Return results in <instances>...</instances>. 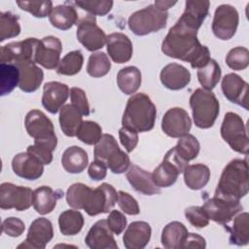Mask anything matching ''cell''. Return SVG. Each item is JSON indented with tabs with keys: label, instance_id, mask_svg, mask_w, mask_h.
Masks as SVG:
<instances>
[{
	"label": "cell",
	"instance_id": "6da1fadb",
	"mask_svg": "<svg viewBox=\"0 0 249 249\" xmlns=\"http://www.w3.org/2000/svg\"><path fill=\"white\" fill-rule=\"evenodd\" d=\"M161 52L172 58L189 62L192 68H200L210 57L209 49L197 39V30L179 19L169 29L161 43Z\"/></svg>",
	"mask_w": 249,
	"mask_h": 249
},
{
	"label": "cell",
	"instance_id": "7a4b0ae2",
	"mask_svg": "<svg viewBox=\"0 0 249 249\" xmlns=\"http://www.w3.org/2000/svg\"><path fill=\"white\" fill-rule=\"evenodd\" d=\"M248 164L246 160H231L223 169L214 196L239 201L248 193Z\"/></svg>",
	"mask_w": 249,
	"mask_h": 249
},
{
	"label": "cell",
	"instance_id": "3957f363",
	"mask_svg": "<svg viewBox=\"0 0 249 249\" xmlns=\"http://www.w3.org/2000/svg\"><path fill=\"white\" fill-rule=\"evenodd\" d=\"M156 118V105L146 93L139 92L128 98L122 124L136 132H146L153 129Z\"/></svg>",
	"mask_w": 249,
	"mask_h": 249
},
{
	"label": "cell",
	"instance_id": "277c9868",
	"mask_svg": "<svg viewBox=\"0 0 249 249\" xmlns=\"http://www.w3.org/2000/svg\"><path fill=\"white\" fill-rule=\"evenodd\" d=\"M195 124L199 128L211 127L220 112V103L211 90L196 89L190 97Z\"/></svg>",
	"mask_w": 249,
	"mask_h": 249
},
{
	"label": "cell",
	"instance_id": "5b68a950",
	"mask_svg": "<svg viewBox=\"0 0 249 249\" xmlns=\"http://www.w3.org/2000/svg\"><path fill=\"white\" fill-rule=\"evenodd\" d=\"M25 129L34 138V144L41 145L53 152L57 145V137L53 122L40 110L29 111L24 119Z\"/></svg>",
	"mask_w": 249,
	"mask_h": 249
},
{
	"label": "cell",
	"instance_id": "8992f818",
	"mask_svg": "<svg viewBox=\"0 0 249 249\" xmlns=\"http://www.w3.org/2000/svg\"><path fill=\"white\" fill-rule=\"evenodd\" d=\"M167 11H161L155 5H149L138 10L128 18V27L137 36L158 32L166 26Z\"/></svg>",
	"mask_w": 249,
	"mask_h": 249
},
{
	"label": "cell",
	"instance_id": "52a82bcc",
	"mask_svg": "<svg viewBox=\"0 0 249 249\" xmlns=\"http://www.w3.org/2000/svg\"><path fill=\"white\" fill-rule=\"evenodd\" d=\"M220 132L222 138L233 151L244 155L248 154L249 140L247 130L239 115L233 112H228L224 117Z\"/></svg>",
	"mask_w": 249,
	"mask_h": 249
},
{
	"label": "cell",
	"instance_id": "ba28073f",
	"mask_svg": "<svg viewBox=\"0 0 249 249\" xmlns=\"http://www.w3.org/2000/svg\"><path fill=\"white\" fill-rule=\"evenodd\" d=\"M187 165L188 162L177 155L173 147L166 152L162 161L154 169L153 181L159 188L170 187L176 182L178 175L184 171Z\"/></svg>",
	"mask_w": 249,
	"mask_h": 249
},
{
	"label": "cell",
	"instance_id": "9c48e42d",
	"mask_svg": "<svg viewBox=\"0 0 249 249\" xmlns=\"http://www.w3.org/2000/svg\"><path fill=\"white\" fill-rule=\"evenodd\" d=\"M117 201L118 193L115 188L108 183H102L96 189L91 190L83 209L88 215L96 216L109 213Z\"/></svg>",
	"mask_w": 249,
	"mask_h": 249
},
{
	"label": "cell",
	"instance_id": "30bf717a",
	"mask_svg": "<svg viewBox=\"0 0 249 249\" xmlns=\"http://www.w3.org/2000/svg\"><path fill=\"white\" fill-rule=\"evenodd\" d=\"M33 193L30 188L16 186L5 182L0 185V207L1 209H16L24 211L33 205Z\"/></svg>",
	"mask_w": 249,
	"mask_h": 249
},
{
	"label": "cell",
	"instance_id": "8fae6325",
	"mask_svg": "<svg viewBox=\"0 0 249 249\" xmlns=\"http://www.w3.org/2000/svg\"><path fill=\"white\" fill-rule=\"evenodd\" d=\"M76 35L78 41L89 52L102 49L107 40L106 34L97 25L95 17L91 15L85 16L78 20Z\"/></svg>",
	"mask_w": 249,
	"mask_h": 249
},
{
	"label": "cell",
	"instance_id": "7c38bea8",
	"mask_svg": "<svg viewBox=\"0 0 249 249\" xmlns=\"http://www.w3.org/2000/svg\"><path fill=\"white\" fill-rule=\"evenodd\" d=\"M239 22L236 9L229 4L218 6L214 13L212 31L220 40H229L233 37Z\"/></svg>",
	"mask_w": 249,
	"mask_h": 249
},
{
	"label": "cell",
	"instance_id": "4fadbf2b",
	"mask_svg": "<svg viewBox=\"0 0 249 249\" xmlns=\"http://www.w3.org/2000/svg\"><path fill=\"white\" fill-rule=\"evenodd\" d=\"M201 207L209 220L225 227L242 210V205L239 201L227 200L217 196L206 199Z\"/></svg>",
	"mask_w": 249,
	"mask_h": 249
},
{
	"label": "cell",
	"instance_id": "5bb4252c",
	"mask_svg": "<svg viewBox=\"0 0 249 249\" xmlns=\"http://www.w3.org/2000/svg\"><path fill=\"white\" fill-rule=\"evenodd\" d=\"M38 39L26 38L22 41L11 42L0 49L1 63L17 64L25 61H34V54Z\"/></svg>",
	"mask_w": 249,
	"mask_h": 249
},
{
	"label": "cell",
	"instance_id": "9a60e30c",
	"mask_svg": "<svg viewBox=\"0 0 249 249\" xmlns=\"http://www.w3.org/2000/svg\"><path fill=\"white\" fill-rule=\"evenodd\" d=\"M62 44L54 36H46L38 40L35 49L34 61L46 69H54L59 63Z\"/></svg>",
	"mask_w": 249,
	"mask_h": 249
},
{
	"label": "cell",
	"instance_id": "2e32d148",
	"mask_svg": "<svg viewBox=\"0 0 249 249\" xmlns=\"http://www.w3.org/2000/svg\"><path fill=\"white\" fill-rule=\"evenodd\" d=\"M192 121L188 112L180 107L168 109L161 120L162 131L171 138H180L189 133Z\"/></svg>",
	"mask_w": 249,
	"mask_h": 249
},
{
	"label": "cell",
	"instance_id": "e0dca14e",
	"mask_svg": "<svg viewBox=\"0 0 249 249\" xmlns=\"http://www.w3.org/2000/svg\"><path fill=\"white\" fill-rule=\"evenodd\" d=\"M53 237V228L52 222L47 218H37L31 223L24 242L19 244L18 247L44 249Z\"/></svg>",
	"mask_w": 249,
	"mask_h": 249
},
{
	"label": "cell",
	"instance_id": "ac0fdd59",
	"mask_svg": "<svg viewBox=\"0 0 249 249\" xmlns=\"http://www.w3.org/2000/svg\"><path fill=\"white\" fill-rule=\"evenodd\" d=\"M222 91L231 102L248 110V89L249 86L240 76L229 73L224 76L221 84Z\"/></svg>",
	"mask_w": 249,
	"mask_h": 249
},
{
	"label": "cell",
	"instance_id": "d6986e66",
	"mask_svg": "<svg viewBox=\"0 0 249 249\" xmlns=\"http://www.w3.org/2000/svg\"><path fill=\"white\" fill-rule=\"evenodd\" d=\"M44 165L38 158L27 151L17 154L12 160L14 173L26 180L39 179L44 172Z\"/></svg>",
	"mask_w": 249,
	"mask_h": 249
},
{
	"label": "cell",
	"instance_id": "ffe728a7",
	"mask_svg": "<svg viewBox=\"0 0 249 249\" xmlns=\"http://www.w3.org/2000/svg\"><path fill=\"white\" fill-rule=\"evenodd\" d=\"M69 94L70 90L66 84L48 82L43 87L42 105L51 114H56L64 106Z\"/></svg>",
	"mask_w": 249,
	"mask_h": 249
},
{
	"label": "cell",
	"instance_id": "44dd1931",
	"mask_svg": "<svg viewBox=\"0 0 249 249\" xmlns=\"http://www.w3.org/2000/svg\"><path fill=\"white\" fill-rule=\"evenodd\" d=\"M85 243L90 249H118L113 232L104 219L93 224L85 238Z\"/></svg>",
	"mask_w": 249,
	"mask_h": 249
},
{
	"label": "cell",
	"instance_id": "7402d4cb",
	"mask_svg": "<svg viewBox=\"0 0 249 249\" xmlns=\"http://www.w3.org/2000/svg\"><path fill=\"white\" fill-rule=\"evenodd\" d=\"M106 47L109 56L116 63H125L132 56V43L124 33L115 32L109 34L106 40Z\"/></svg>",
	"mask_w": 249,
	"mask_h": 249
},
{
	"label": "cell",
	"instance_id": "603a6c76",
	"mask_svg": "<svg viewBox=\"0 0 249 249\" xmlns=\"http://www.w3.org/2000/svg\"><path fill=\"white\" fill-rule=\"evenodd\" d=\"M152 229L147 222L134 221L125 230L123 242L126 249H143L149 243Z\"/></svg>",
	"mask_w": 249,
	"mask_h": 249
},
{
	"label": "cell",
	"instance_id": "cb8c5ba5",
	"mask_svg": "<svg viewBox=\"0 0 249 249\" xmlns=\"http://www.w3.org/2000/svg\"><path fill=\"white\" fill-rule=\"evenodd\" d=\"M160 79L166 89L179 90L184 89L190 83L191 73L181 64L169 63L161 69Z\"/></svg>",
	"mask_w": 249,
	"mask_h": 249
},
{
	"label": "cell",
	"instance_id": "d4e9b609",
	"mask_svg": "<svg viewBox=\"0 0 249 249\" xmlns=\"http://www.w3.org/2000/svg\"><path fill=\"white\" fill-rule=\"evenodd\" d=\"M126 179L131 187L138 193L146 196H153L160 193V189L153 181L152 173L136 164H131L129 166L126 171Z\"/></svg>",
	"mask_w": 249,
	"mask_h": 249
},
{
	"label": "cell",
	"instance_id": "484cf974",
	"mask_svg": "<svg viewBox=\"0 0 249 249\" xmlns=\"http://www.w3.org/2000/svg\"><path fill=\"white\" fill-rule=\"evenodd\" d=\"M16 65L19 71L18 88L24 92L37 90L44 80L43 70L32 61L19 62Z\"/></svg>",
	"mask_w": 249,
	"mask_h": 249
},
{
	"label": "cell",
	"instance_id": "4316f807",
	"mask_svg": "<svg viewBox=\"0 0 249 249\" xmlns=\"http://www.w3.org/2000/svg\"><path fill=\"white\" fill-rule=\"evenodd\" d=\"M210 2L207 0H188L185 3V10L179 20L186 25L198 30L209 14Z\"/></svg>",
	"mask_w": 249,
	"mask_h": 249
},
{
	"label": "cell",
	"instance_id": "83f0119b",
	"mask_svg": "<svg viewBox=\"0 0 249 249\" xmlns=\"http://www.w3.org/2000/svg\"><path fill=\"white\" fill-rule=\"evenodd\" d=\"M61 196H63V193L60 191H54L49 186H41L34 190L33 207L40 215L49 214L55 208Z\"/></svg>",
	"mask_w": 249,
	"mask_h": 249
},
{
	"label": "cell",
	"instance_id": "f1b7e54d",
	"mask_svg": "<svg viewBox=\"0 0 249 249\" xmlns=\"http://www.w3.org/2000/svg\"><path fill=\"white\" fill-rule=\"evenodd\" d=\"M51 24L60 30H68L78 22V14L70 2L53 7L49 15Z\"/></svg>",
	"mask_w": 249,
	"mask_h": 249
},
{
	"label": "cell",
	"instance_id": "f546056e",
	"mask_svg": "<svg viewBox=\"0 0 249 249\" xmlns=\"http://www.w3.org/2000/svg\"><path fill=\"white\" fill-rule=\"evenodd\" d=\"M89 163L87 152L79 146L68 147L61 156V164L68 173H81Z\"/></svg>",
	"mask_w": 249,
	"mask_h": 249
},
{
	"label": "cell",
	"instance_id": "4dcf8cb0",
	"mask_svg": "<svg viewBox=\"0 0 249 249\" xmlns=\"http://www.w3.org/2000/svg\"><path fill=\"white\" fill-rule=\"evenodd\" d=\"M187 234L188 230L183 223L172 221L163 228L160 241L166 249H180L183 246Z\"/></svg>",
	"mask_w": 249,
	"mask_h": 249
},
{
	"label": "cell",
	"instance_id": "1f68e13d",
	"mask_svg": "<svg viewBox=\"0 0 249 249\" xmlns=\"http://www.w3.org/2000/svg\"><path fill=\"white\" fill-rule=\"evenodd\" d=\"M82 116L83 115L72 104H66L59 110V125L66 136H76L83 123Z\"/></svg>",
	"mask_w": 249,
	"mask_h": 249
},
{
	"label": "cell",
	"instance_id": "d6a6232c",
	"mask_svg": "<svg viewBox=\"0 0 249 249\" xmlns=\"http://www.w3.org/2000/svg\"><path fill=\"white\" fill-rule=\"evenodd\" d=\"M183 173L185 184L189 189L195 191L205 187L210 179V169L202 163L187 165Z\"/></svg>",
	"mask_w": 249,
	"mask_h": 249
},
{
	"label": "cell",
	"instance_id": "836d02e7",
	"mask_svg": "<svg viewBox=\"0 0 249 249\" xmlns=\"http://www.w3.org/2000/svg\"><path fill=\"white\" fill-rule=\"evenodd\" d=\"M230 232V243L236 246H245L249 243V214L242 212L234 216L231 228L226 227Z\"/></svg>",
	"mask_w": 249,
	"mask_h": 249
},
{
	"label": "cell",
	"instance_id": "e575fe53",
	"mask_svg": "<svg viewBox=\"0 0 249 249\" xmlns=\"http://www.w3.org/2000/svg\"><path fill=\"white\" fill-rule=\"evenodd\" d=\"M141 72L135 66H126L122 68L117 75V84L119 89L127 95L135 93L141 86Z\"/></svg>",
	"mask_w": 249,
	"mask_h": 249
},
{
	"label": "cell",
	"instance_id": "d590c367",
	"mask_svg": "<svg viewBox=\"0 0 249 249\" xmlns=\"http://www.w3.org/2000/svg\"><path fill=\"white\" fill-rule=\"evenodd\" d=\"M85 220L83 214L77 209L63 211L58 217L59 231L63 235H75L83 229Z\"/></svg>",
	"mask_w": 249,
	"mask_h": 249
},
{
	"label": "cell",
	"instance_id": "8d00e7d4",
	"mask_svg": "<svg viewBox=\"0 0 249 249\" xmlns=\"http://www.w3.org/2000/svg\"><path fill=\"white\" fill-rule=\"evenodd\" d=\"M221 68L215 59L210 58L202 67L197 69V80L204 89L211 90L221 79Z\"/></svg>",
	"mask_w": 249,
	"mask_h": 249
},
{
	"label": "cell",
	"instance_id": "74e56055",
	"mask_svg": "<svg viewBox=\"0 0 249 249\" xmlns=\"http://www.w3.org/2000/svg\"><path fill=\"white\" fill-rule=\"evenodd\" d=\"M19 82V71L16 64L0 63V95L4 96L13 91Z\"/></svg>",
	"mask_w": 249,
	"mask_h": 249
},
{
	"label": "cell",
	"instance_id": "f35d334b",
	"mask_svg": "<svg viewBox=\"0 0 249 249\" xmlns=\"http://www.w3.org/2000/svg\"><path fill=\"white\" fill-rule=\"evenodd\" d=\"M83 63L84 56L80 50L69 52L60 59L56 67V73L65 76L76 75L81 71Z\"/></svg>",
	"mask_w": 249,
	"mask_h": 249
},
{
	"label": "cell",
	"instance_id": "ab89813d",
	"mask_svg": "<svg viewBox=\"0 0 249 249\" xmlns=\"http://www.w3.org/2000/svg\"><path fill=\"white\" fill-rule=\"evenodd\" d=\"M177 155L186 162L195 160L200 150V145L196 137L193 134L187 133L186 135L180 137L177 145L174 147Z\"/></svg>",
	"mask_w": 249,
	"mask_h": 249
},
{
	"label": "cell",
	"instance_id": "60d3db41",
	"mask_svg": "<svg viewBox=\"0 0 249 249\" xmlns=\"http://www.w3.org/2000/svg\"><path fill=\"white\" fill-rule=\"evenodd\" d=\"M111 62L105 53L96 52L89 55L87 65V72L93 78H100L109 73Z\"/></svg>",
	"mask_w": 249,
	"mask_h": 249
},
{
	"label": "cell",
	"instance_id": "b9f144b4",
	"mask_svg": "<svg viewBox=\"0 0 249 249\" xmlns=\"http://www.w3.org/2000/svg\"><path fill=\"white\" fill-rule=\"evenodd\" d=\"M18 16L11 12L0 13V42L19 35L20 25Z\"/></svg>",
	"mask_w": 249,
	"mask_h": 249
},
{
	"label": "cell",
	"instance_id": "7bdbcfd3",
	"mask_svg": "<svg viewBox=\"0 0 249 249\" xmlns=\"http://www.w3.org/2000/svg\"><path fill=\"white\" fill-rule=\"evenodd\" d=\"M91 188L83 183H74L66 191V202L73 209H83L91 192Z\"/></svg>",
	"mask_w": 249,
	"mask_h": 249
},
{
	"label": "cell",
	"instance_id": "ee69618b",
	"mask_svg": "<svg viewBox=\"0 0 249 249\" xmlns=\"http://www.w3.org/2000/svg\"><path fill=\"white\" fill-rule=\"evenodd\" d=\"M119 149L118 142L113 135L107 133L102 134L93 150L94 160H100L106 164V160Z\"/></svg>",
	"mask_w": 249,
	"mask_h": 249
},
{
	"label": "cell",
	"instance_id": "f6af8a7d",
	"mask_svg": "<svg viewBox=\"0 0 249 249\" xmlns=\"http://www.w3.org/2000/svg\"><path fill=\"white\" fill-rule=\"evenodd\" d=\"M102 136L101 126L92 121H83L76 137L87 145H95Z\"/></svg>",
	"mask_w": 249,
	"mask_h": 249
},
{
	"label": "cell",
	"instance_id": "bcb514c9",
	"mask_svg": "<svg viewBox=\"0 0 249 249\" xmlns=\"http://www.w3.org/2000/svg\"><path fill=\"white\" fill-rule=\"evenodd\" d=\"M71 5L78 6L82 10L88 12L91 16H100L103 17L107 15L112 7L113 1L111 0H97V1H72Z\"/></svg>",
	"mask_w": 249,
	"mask_h": 249
},
{
	"label": "cell",
	"instance_id": "7dc6e473",
	"mask_svg": "<svg viewBox=\"0 0 249 249\" xmlns=\"http://www.w3.org/2000/svg\"><path fill=\"white\" fill-rule=\"evenodd\" d=\"M227 65L232 69L241 71L249 65V52L244 47H235L231 49L226 56Z\"/></svg>",
	"mask_w": 249,
	"mask_h": 249
},
{
	"label": "cell",
	"instance_id": "c3c4849f",
	"mask_svg": "<svg viewBox=\"0 0 249 249\" xmlns=\"http://www.w3.org/2000/svg\"><path fill=\"white\" fill-rule=\"evenodd\" d=\"M17 5L35 18L49 17L53 8L52 1H17Z\"/></svg>",
	"mask_w": 249,
	"mask_h": 249
},
{
	"label": "cell",
	"instance_id": "681fc988",
	"mask_svg": "<svg viewBox=\"0 0 249 249\" xmlns=\"http://www.w3.org/2000/svg\"><path fill=\"white\" fill-rule=\"evenodd\" d=\"M106 165L113 173L121 174L127 171L130 166V160L126 153L119 149L106 160Z\"/></svg>",
	"mask_w": 249,
	"mask_h": 249
},
{
	"label": "cell",
	"instance_id": "f907efd6",
	"mask_svg": "<svg viewBox=\"0 0 249 249\" xmlns=\"http://www.w3.org/2000/svg\"><path fill=\"white\" fill-rule=\"evenodd\" d=\"M185 217L196 228L208 226L209 219L201 206H189L185 209Z\"/></svg>",
	"mask_w": 249,
	"mask_h": 249
},
{
	"label": "cell",
	"instance_id": "816d5d0a",
	"mask_svg": "<svg viewBox=\"0 0 249 249\" xmlns=\"http://www.w3.org/2000/svg\"><path fill=\"white\" fill-rule=\"evenodd\" d=\"M70 98L71 104L83 115L89 116V105L88 102L86 92L80 89L73 87L70 89Z\"/></svg>",
	"mask_w": 249,
	"mask_h": 249
},
{
	"label": "cell",
	"instance_id": "f5cc1de1",
	"mask_svg": "<svg viewBox=\"0 0 249 249\" xmlns=\"http://www.w3.org/2000/svg\"><path fill=\"white\" fill-rule=\"evenodd\" d=\"M117 202L121 210L127 215H137L140 212V208L137 200L128 193H125L124 191H119Z\"/></svg>",
	"mask_w": 249,
	"mask_h": 249
},
{
	"label": "cell",
	"instance_id": "db71d44e",
	"mask_svg": "<svg viewBox=\"0 0 249 249\" xmlns=\"http://www.w3.org/2000/svg\"><path fill=\"white\" fill-rule=\"evenodd\" d=\"M25 230L24 223L16 217H9L2 222L1 231L12 237L20 236Z\"/></svg>",
	"mask_w": 249,
	"mask_h": 249
},
{
	"label": "cell",
	"instance_id": "11a10c76",
	"mask_svg": "<svg viewBox=\"0 0 249 249\" xmlns=\"http://www.w3.org/2000/svg\"><path fill=\"white\" fill-rule=\"evenodd\" d=\"M106 221L111 231L117 235L121 234L126 227L125 216L118 210H111Z\"/></svg>",
	"mask_w": 249,
	"mask_h": 249
},
{
	"label": "cell",
	"instance_id": "9f6ffc18",
	"mask_svg": "<svg viewBox=\"0 0 249 249\" xmlns=\"http://www.w3.org/2000/svg\"><path fill=\"white\" fill-rule=\"evenodd\" d=\"M119 138L127 153L132 152L138 144V132L124 126L119 129Z\"/></svg>",
	"mask_w": 249,
	"mask_h": 249
},
{
	"label": "cell",
	"instance_id": "6f0895ef",
	"mask_svg": "<svg viewBox=\"0 0 249 249\" xmlns=\"http://www.w3.org/2000/svg\"><path fill=\"white\" fill-rule=\"evenodd\" d=\"M107 168L108 167L104 162L94 160L92 162L89 163L88 168V173L90 179L94 181H100L106 177Z\"/></svg>",
	"mask_w": 249,
	"mask_h": 249
},
{
	"label": "cell",
	"instance_id": "680465c9",
	"mask_svg": "<svg viewBox=\"0 0 249 249\" xmlns=\"http://www.w3.org/2000/svg\"><path fill=\"white\" fill-rule=\"evenodd\" d=\"M26 151L35 156L36 158H38L44 164L48 165L53 161V152L41 145H29Z\"/></svg>",
	"mask_w": 249,
	"mask_h": 249
},
{
	"label": "cell",
	"instance_id": "91938a15",
	"mask_svg": "<svg viewBox=\"0 0 249 249\" xmlns=\"http://www.w3.org/2000/svg\"><path fill=\"white\" fill-rule=\"evenodd\" d=\"M206 242L204 237L194 232H188L182 248H205Z\"/></svg>",
	"mask_w": 249,
	"mask_h": 249
},
{
	"label": "cell",
	"instance_id": "94428289",
	"mask_svg": "<svg viewBox=\"0 0 249 249\" xmlns=\"http://www.w3.org/2000/svg\"><path fill=\"white\" fill-rule=\"evenodd\" d=\"M177 2L176 1H167V0H157L155 1V6L161 10V11H167L169 8L173 7Z\"/></svg>",
	"mask_w": 249,
	"mask_h": 249
}]
</instances>
